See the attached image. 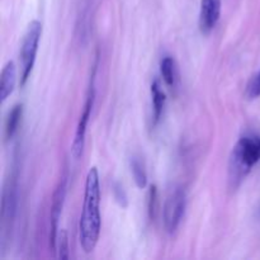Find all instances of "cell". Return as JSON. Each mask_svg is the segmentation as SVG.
<instances>
[{
	"label": "cell",
	"instance_id": "cell-2",
	"mask_svg": "<svg viewBox=\"0 0 260 260\" xmlns=\"http://www.w3.org/2000/svg\"><path fill=\"white\" fill-rule=\"evenodd\" d=\"M260 161V137L245 136L241 137L234 147L229 164V180L233 188H236L251 168Z\"/></svg>",
	"mask_w": 260,
	"mask_h": 260
},
{
	"label": "cell",
	"instance_id": "cell-3",
	"mask_svg": "<svg viewBox=\"0 0 260 260\" xmlns=\"http://www.w3.org/2000/svg\"><path fill=\"white\" fill-rule=\"evenodd\" d=\"M41 36H42V23L40 20H32L28 24L23 37L22 47L19 52L20 61V85H24L29 78L36 62Z\"/></svg>",
	"mask_w": 260,
	"mask_h": 260
},
{
	"label": "cell",
	"instance_id": "cell-11",
	"mask_svg": "<svg viewBox=\"0 0 260 260\" xmlns=\"http://www.w3.org/2000/svg\"><path fill=\"white\" fill-rule=\"evenodd\" d=\"M160 73L167 85L173 86L177 80V69H175V61L172 57L167 56L160 62Z\"/></svg>",
	"mask_w": 260,
	"mask_h": 260
},
{
	"label": "cell",
	"instance_id": "cell-15",
	"mask_svg": "<svg viewBox=\"0 0 260 260\" xmlns=\"http://www.w3.org/2000/svg\"><path fill=\"white\" fill-rule=\"evenodd\" d=\"M156 187H155V185H151L149 192V217L151 218V220H154L155 215H156Z\"/></svg>",
	"mask_w": 260,
	"mask_h": 260
},
{
	"label": "cell",
	"instance_id": "cell-9",
	"mask_svg": "<svg viewBox=\"0 0 260 260\" xmlns=\"http://www.w3.org/2000/svg\"><path fill=\"white\" fill-rule=\"evenodd\" d=\"M151 96H152V108H154V124H156L157 122L161 118L162 111H164L165 101H167V96L165 93L160 88L159 81L155 80L151 84Z\"/></svg>",
	"mask_w": 260,
	"mask_h": 260
},
{
	"label": "cell",
	"instance_id": "cell-6",
	"mask_svg": "<svg viewBox=\"0 0 260 260\" xmlns=\"http://www.w3.org/2000/svg\"><path fill=\"white\" fill-rule=\"evenodd\" d=\"M66 196V178H61L53 192L52 205H51V228H50V243L52 249L56 248V239H57V223L62 210L63 200Z\"/></svg>",
	"mask_w": 260,
	"mask_h": 260
},
{
	"label": "cell",
	"instance_id": "cell-5",
	"mask_svg": "<svg viewBox=\"0 0 260 260\" xmlns=\"http://www.w3.org/2000/svg\"><path fill=\"white\" fill-rule=\"evenodd\" d=\"M94 96H95V93H94V88H93V85H91L90 89H89L88 98H86L85 106H84L83 112H81L80 119H79V122H78V127H76V132H75V136H74L73 145H71V156L76 160H78L79 157L83 155L84 146H85L86 126H88L89 118H90L91 109H93Z\"/></svg>",
	"mask_w": 260,
	"mask_h": 260
},
{
	"label": "cell",
	"instance_id": "cell-10",
	"mask_svg": "<svg viewBox=\"0 0 260 260\" xmlns=\"http://www.w3.org/2000/svg\"><path fill=\"white\" fill-rule=\"evenodd\" d=\"M23 114V104H15L12 108V111L9 112V116H8L7 124H5V136L8 140L12 139L14 136V134L17 132L18 126H19L20 118H22Z\"/></svg>",
	"mask_w": 260,
	"mask_h": 260
},
{
	"label": "cell",
	"instance_id": "cell-1",
	"mask_svg": "<svg viewBox=\"0 0 260 260\" xmlns=\"http://www.w3.org/2000/svg\"><path fill=\"white\" fill-rule=\"evenodd\" d=\"M101 184L95 167L90 168L86 174L84 202L79 221V239L85 253H91L98 244L101 235Z\"/></svg>",
	"mask_w": 260,
	"mask_h": 260
},
{
	"label": "cell",
	"instance_id": "cell-12",
	"mask_svg": "<svg viewBox=\"0 0 260 260\" xmlns=\"http://www.w3.org/2000/svg\"><path fill=\"white\" fill-rule=\"evenodd\" d=\"M131 172H132V175H134L135 183H136L137 187H139L140 189L146 187L147 184L146 172H145L144 169V165H142L141 161H140L139 159H136V157H134V159L131 160Z\"/></svg>",
	"mask_w": 260,
	"mask_h": 260
},
{
	"label": "cell",
	"instance_id": "cell-13",
	"mask_svg": "<svg viewBox=\"0 0 260 260\" xmlns=\"http://www.w3.org/2000/svg\"><path fill=\"white\" fill-rule=\"evenodd\" d=\"M68 243V233L65 230H61L58 233V241L56 244L58 245V258L62 260H66L69 258Z\"/></svg>",
	"mask_w": 260,
	"mask_h": 260
},
{
	"label": "cell",
	"instance_id": "cell-4",
	"mask_svg": "<svg viewBox=\"0 0 260 260\" xmlns=\"http://www.w3.org/2000/svg\"><path fill=\"white\" fill-rule=\"evenodd\" d=\"M187 205V198L183 189L174 190V193L169 196L164 206V225L168 233H174L182 221L183 215Z\"/></svg>",
	"mask_w": 260,
	"mask_h": 260
},
{
	"label": "cell",
	"instance_id": "cell-14",
	"mask_svg": "<svg viewBox=\"0 0 260 260\" xmlns=\"http://www.w3.org/2000/svg\"><path fill=\"white\" fill-rule=\"evenodd\" d=\"M246 96L249 99H255L260 96V71L254 76L246 88Z\"/></svg>",
	"mask_w": 260,
	"mask_h": 260
},
{
	"label": "cell",
	"instance_id": "cell-16",
	"mask_svg": "<svg viewBox=\"0 0 260 260\" xmlns=\"http://www.w3.org/2000/svg\"><path fill=\"white\" fill-rule=\"evenodd\" d=\"M113 190H114V198H116V201L118 202V205L122 206V207H126L127 196H126V193H124L123 188H122L119 184H116L114 185Z\"/></svg>",
	"mask_w": 260,
	"mask_h": 260
},
{
	"label": "cell",
	"instance_id": "cell-8",
	"mask_svg": "<svg viewBox=\"0 0 260 260\" xmlns=\"http://www.w3.org/2000/svg\"><path fill=\"white\" fill-rule=\"evenodd\" d=\"M17 83V68L13 61L7 62L3 68L2 76H0V102L4 103L8 96L13 93Z\"/></svg>",
	"mask_w": 260,
	"mask_h": 260
},
{
	"label": "cell",
	"instance_id": "cell-7",
	"mask_svg": "<svg viewBox=\"0 0 260 260\" xmlns=\"http://www.w3.org/2000/svg\"><path fill=\"white\" fill-rule=\"evenodd\" d=\"M221 15V0H201L200 29L208 35L218 23Z\"/></svg>",
	"mask_w": 260,
	"mask_h": 260
}]
</instances>
